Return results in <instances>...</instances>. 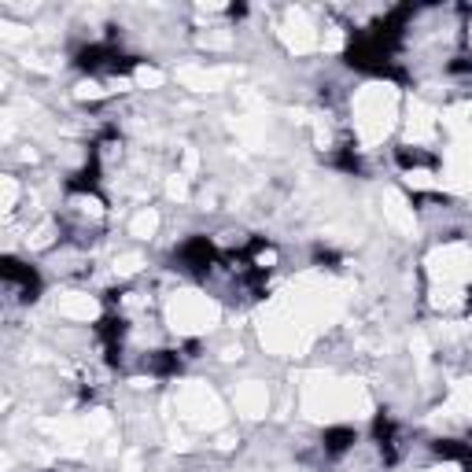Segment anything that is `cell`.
Segmentation results:
<instances>
[{
	"label": "cell",
	"mask_w": 472,
	"mask_h": 472,
	"mask_svg": "<svg viewBox=\"0 0 472 472\" xmlns=\"http://www.w3.org/2000/svg\"><path fill=\"white\" fill-rule=\"evenodd\" d=\"M351 443H354V432H351V428H336V432L325 435V450H328V454H343Z\"/></svg>",
	"instance_id": "6da1fadb"
}]
</instances>
